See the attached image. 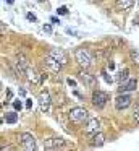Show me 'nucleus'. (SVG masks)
Returning <instances> with one entry per match:
<instances>
[{"label": "nucleus", "instance_id": "1", "mask_svg": "<svg viewBox=\"0 0 139 151\" xmlns=\"http://www.w3.org/2000/svg\"><path fill=\"white\" fill-rule=\"evenodd\" d=\"M68 117H70V120L74 122V124H83V122L89 120V112L84 107H74L70 111Z\"/></svg>", "mask_w": 139, "mask_h": 151}, {"label": "nucleus", "instance_id": "2", "mask_svg": "<svg viewBox=\"0 0 139 151\" xmlns=\"http://www.w3.org/2000/svg\"><path fill=\"white\" fill-rule=\"evenodd\" d=\"M74 57H76V62L79 63L83 68H89L91 63H92V57H91V54L87 52L86 49H76Z\"/></svg>", "mask_w": 139, "mask_h": 151}, {"label": "nucleus", "instance_id": "3", "mask_svg": "<svg viewBox=\"0 0 139 151\" xmlns=\"http://www.w3.org/2000/svg\"><path fill=\"white\" fill-rule=\"evenodd\" d=\"M107 101H108V94L107 93H103V91H94V94H92V104L96 106V107H99V109H102L103 106L107 104Z\"/></svg>", "mask_w": 139, "mask_h": 151}, {"label": "nucleus", "instance_id": "4", "mask_svg": "<svg viewBox=\"0 0 139 151\" xmlns=\"http://www.w3.org/2000/svg\"><path fill=\"white\" fill-rule=\"evenodd\" d=\"M131 101L133 99L129 94H120V96H116V99H115V107L118 109V111H123V109L129 107Z\"/></svg>", "mask_w": 139, "mask_h": 151}, {"label": "nucleus", "instance_id": "5", "mask_svg": "<svg viewBox=\"0 0 139 151\" xmlns=\"http://www.w3.org/2000/svg\"><path fill=\"white\" fill-rule=\"evenodd\" d=\"M21 145L24 150L28 151H34L36 150V140L31 133H23L21 135Z\"/></svg>", "mask_w": 139, "mask_h": 151}, {"label": "nucleus", "instance_id": "6", "mask_svg": "<svg viewBox=\"0 0 139 151\" xmlns=\"http://www.w3.org/2000/svg\"><path fill=\"white\" fill-rule=\"evenodd\" d=\"M65 145V140L63 138H47L44 141V148L45 150H58Z\"/></svg>", "mask_w": 139, "mask_h": 151}, {"label": "nucleus", "instance_id": "7", "mask_svg": "<svg viewBox=\"0 0 139 151\" xmlns=\"http://www.w3.org/2000/svg\"><path fill=\"white\" fill-rule=\"evenodd\" d=\"M39 106H41L42 112L48 111V107H50V94H48V91H41V94H39Z\"/></svg>", "mask_w": 139, "mask_h": 151}, {"label": "nucleus", "instance_id": "8", "mask_svg": "<svg viewBox=\"0 0 139 151\" xmlns=\"http://www.w3.org/2000/svg\"><path fill=\"white\" fill-rule=\"evenodd\" d=\"M44 65L47 67V68L53 70V72H60L61 67H63V63H60L57 59H53L52 55H47V57L44 59Z\"/></svg>", "mask_w": 139, "mask_h": 151}, {"label": "nucleus", "instance_id": "9", "mask_svg": "<svg viewBox=\"0 0 139 151\" xmlns=\"http://www.w3.org/2000/svg\"><path fill=\"white\" fill-rule=\"evenodd\" d=\"M100 130V122L97 120V119H89L87 120V125H86V133H97V132Z\"/></svg>", "mask_w": 139, "mask_h": 151}, {"label": "nucleus", "instance_id": "10", "mask_svg": "<svg viewBox=\"0 0 139 151\" xmlns=\"http://www.w3.org/2000/svg\"><path fill=\"white\" fill-rule=\"evenodd\" d=\"M48 55H52L53 59H57L58 62L63 63V65L68 62V57L65 55V52H63V50H60V49H53V50H50V54H48Z\"/></svg>", "mask_w": 139, "mask_h": 151}, {"label": "nucleus", "instance_id": "11", "mask_svg": "<svg viewBox=\"0 0 139 151\" xmlns=\"http://www.w3.org/2000/svg\"><path fill=\"white\" fill-rule=\"evenodd\" d=\"M24 75H26V78H28L29 83H34V85H37V83H39V75H37V72H36L34 68L28 67L26 72H24Z\"/></svg>", "mask_w": 139, "mask_h": 151}, {"label": "nucleus", "instance_id": "12", "mask_svg": "<svg viewBox=\"0 0 139 151\" xmlns=\"http://www.w3.org/2000/svg\"><path fill=\"white\" fill-rule=\"evenodd\" d=\"M78 76H79V80L84 83V85H87V86H92L94 83H96V78H94L92 75H89L87 72H84V70H81Z\"/></svg>", "mask_w": 139, "mask_h": 151}, {"label": "nucleus", "instance_id": "13", "mask_svg": "<svg viewBox=\"0 0 139 151\" xmlns=\"http://www.w3.org/2000/svg\"><path fill=\"white\" fill-rule=\"evenodd\" d=\"M105 143V135L103 133H100V132H97V133H94V138H92V146L96 148V146H102V145Z\"/></svg>", "mask_w": 139, "mask_h": 151}, {"label": "nucleus", "instance_id": "14", "mask_svg": "<svg viewBox=\"0 0 139 151\" xmlns=\"http://www.w3.org/2000/svg\"><path fill=\"white\" fill-rule=\"evenodd\" d=\"M134 5V0H116V8L118 10H129Z\"/></svg>", "mask_w": 139, "mask_h": 151}, {"label": "nucleus", "instance_id": "15", "mask_svg": "<svg viewBox=\"0 0 139 151\" xmlns=\"http://www.w3.org/2000/svg\"><path fill=\"white\" fill-rule=\"evenodd\" d=\"M136 86H138V81H136V80H129L128 83L120 86V91H134Z\"/></svg>", "mask_w": 139, "mask_h": 151}, {"label": "nucleus", "instance_id": "16", "mask_svg": "<svg viewBox=\"0 0 139 151\" xmlns=\"http://www.w3.org/2000/svg\"><path fill=\"white\" fill-rule=\"evenodd\" d=\"M16 62H18L24 70L28 68V59H26V57L23 55V54H16Z\"/></svg>", "mask_w": 139, "mask_h": 151}, {"label": "nucleus", "instance_id": "17", "mask_svg": "<svg viewBox=\"0 0 139 151\" xmlns=\"http://www.w3.org/2000/svg\"><path fill=\"white\" fill-rule=\"evenodd\" d=\"M5 120L8 122V124H15V122L18 120V115H16L15 112H10V114L5 115Z\"/></svg>", "mask_w": 139, "mask_h": 151}, {"label": "nucleus", "instance_id": "18", "mask_svg": "<svg viewBox=\"0 0 139 151\" xmlns=\"http://www.w3.org/2000/svg\"><path fill=\"white\" fill-rule=\"evenodd\" d=\"M126 78H128V70L125 68V70H121V72L118 73V81H120V85H121V83L125 81Z\"/></svg>", "mask_w": 139, "mask_h": 151}, {"label": "nucleus", "instance_id": "19", "mask_svg": "<svg viewBox=\"0 0 139 151\" xmlns=\"http://www.w3.org/2000/svg\"><path fill=\"white\" fill-rule=\"evenodd\" d=\"M129 55H131V60H133V62L139 65V50H131V54H129Z\"/></svg>", "mask_w": 139, "mask_h": 151}, {"label": "nucleus", "instance_id": "20", "mask_svg": "<svg viewBox=\"0 0 139 151\" xmlns=\"http://www.w3.org/2000/svg\"><path fill=\"white\" fill-rule=\"evenodd\" d=\"M133 117H134V120L139 124V106H136V109H134V112H133Z\"/></svg>", "mask_w": 139, "mask_h": 151}, {"label": "nucleus", "instance_id": "21", "mask_svg": "<svg viewBox=\"0 0 139 151\" xmlns=\"http://www.w3.org/2000/svg\"><path fill=\"white\" fill-rule=\"evenodd\" d=\"M57 12H58V15H66L68 13V8L66 7H60Z\"/></svg>", "mask_w": 139, "mask_h": 151}, {"label": "nucleus", "instance_id": "22", "mask_svg": "<svg viewBox=\"0 0 139 151\" xmlns=\"http://www.w3.org/2000/svg\"><path fill=\"white\" fill-rule=\"evenodd\" d=\"M42 29H44L47 34H52V26H50V24H44V28H42Z\"/></svg>", "mask_w": 139, "mask_h": 151}, {"label": "nucleus", "instance_id": "23", "mask_svg": "<svg viewBox=\"0 0 139 151\" xmlns=\"http://www.w3.org/2000/svg\"><path fill=\"white\" fill-rule=\"evenodd\" d=\"M13 107H15L16 111H21V102H19V101H15V102H13Z\"/></svg>", "mask_w": 139, "mask_h": 151}, {"label": "nucleus", "instance_id": "24", "mask_svg": "<svg viewBox=\"0 0 139 151\" xmlns=\"http://www.w3.org/2000/svg\"><path fill=\"white\" fill-rule=\"evenodd\" d=\"M102 75H103V78H105V81H107V83H112V76L107 75V72H102Z\"/></svg>", "mask_w": 139, "mask_h": 151}, {"label": "nucleus", "instance_id": "25", "mask_svg": "<svg viewBox=\"0 0 139 151\" xmlns=\"http://www.w3.org/2000/svg\"><path fill=\"white\" fill-rule=\"evenodd\" d=\"M28 20H31V21H36V17L32 13H28Z\"/></svg>", "mask_w": 139, "mask_h": 151}, {"label": "nucleus", "instance_id": "26", "mask_svg": "<svg viewBox=\"0 0 139 151\" xmlns=\"http://www.w3.org/2000/svg\"><path fill=\"white\" fill-rule=\"evenodd\" d=\"M26 107L31 109V107H32V101H28V102H26Z\"/></svg>", "mask_w": 139, "mask_h": 151}, {"label": "nucleus", "instance_id": "27", "mask_svg": "<svg viewBox=\"0 0 139 151\" xmlns=\"http://www.w3.org/2000/svg\"><path fill=\"white\" fill-rule=\"evenodd\" d=\"M6 2H8V4H13V0H6Z\"/></svg>", "mask_w": 139, "mask_h": 151}, {"label": "nucleus", "instance_id": "28", "mask_svg": "<svg viewBox=\"0 0 139 151\" xmlns=\"http://www.w3.org/2000/svg\"><path fill=\"white\" fill-rule=\"evenodd\" d=\"M92 2H102V0H92Z\"/></svg>", "mask_w": 139, "mask_h": 151}, {"label": "nucleus", "instance_id": "29", "mask_svg": "<svg viewBox=\"0 0 139 151\" xmlns=\"http://www.w3.org/2000/svg\"><path fill=\"white\" fill-rule=\"evenodd\" d=\"M37 2H45V0H37Z\"/></svg>", "mask_w": 139, "mask_h": 151}, {"label": "nucleus", "instance_id": "30", "mask_svg": "<svg viewBox=\"0 0 139 151\" xmlns=\"http://www.w3.org/2000/svg\"><path fill=\"white\" fill-rule=\"evenodd\" d=\"M138 4H139V0H138Z\"/></svg>", "mask_w": 139, "mask_h": 151}]
</instances>
